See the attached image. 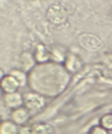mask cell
Listing matches in <instances>:
<instances>
[{"label": "cell", "instance_id": "6da1fadb", "mask_svg": "<svg viewBox=\"0 0 112 134\" xmlns=\"http://www.w3.org/2000/svg\"><path fill=\"white\" fill-rule=\"evenodd\" d=\"M46 105V99L42 94L37 92H27L24 94V106L31 113H38Z\"/></svg>", "mask_w": 112, "mask_h": 134}, {"label": "cell", "instance_id": "7a4b0ae2", "mask_svg": "<svg viewBox=\"0 0 112 134\" xmlns=\"http://www.w3.org/2000/svg\"><path fill=\"white\" fill-rule=\"evenodd\" d=\"M78 42L79 45L86 51L96 52L102 49L103 47V40L98 37V35L93 34V33H82L78 37Z\"/></svg>", "mask_w": 112, "mask_h": 134}, {"label": "cell", "instance_id": "3957f363", "mask_svg": "<svg viewBox=\"0 0 112 134\" xmlns=\"http://www.w3.org/2000/svg\"><path fill=\"white\" fill-rule=\"evenodd\" d=\"M46 16L50 23L54 25H61L64 24L68 18V12L64 6L59 4L51 5L46 12Z\"/></svg>", "mask_w": 112, "mask_h": 134}, {"label": "cell", "instance_id": "277c9868", "mask_svg": "<svg viewBox=\"0 0 112 134\" xmlns=\"http://www.w3.org/2000/svg\"><path fill=\"white\" fill-rule=\"evenodd\" d=\"M30 118H31V112L25 106L12 109V112H11V120L14 121L19 126L25 125L30 120Z\"/></svg>", "mask_w": 112, "mask_h": 134}, {"label": "cell", "instance_id": "5b68a950", "mask_svg": "<svg viewBox=\"0 0 112 134\" xmlns=\"http://www.w3.org/2000/svg\"><path fill=\"white\" fill-rule=\"evenodd\" d=\"M4 102L11 109H15L24 106V94L19 92L6 93L4 94Z\"/></svg>", "mask_w": 112, "mask_h": 134}, {"label": "cell", "instance_id": "8992f818", "mask_svg": "<svg viewBox=\"0 0 112 134\" xmlns=\"http://www.w3.org/2000/svg\"><path fill=\"white\" fill-rule=\"evenodd\" d=\"M0 86H1L2 92L6 94V93H14L18 92V90L20 88V85L17 81V79L14 76H12L11 74H6L1 78L0 81Z\"/></svg>", "mask_w": 112, "mask_h": 134}, {"label": "cell", "instance_id": "52a82bcc", "mask_svg": "<svg viewBox=\"0 0 112 134\" xmlns=\"http://www.w3.org/2000/svg\"><path fill=\"white\" fill-rule=\"evenodd\" d=\"M83 66V60L76 53H68L66 57V60L64 63V67L68 71V73H76Z\"/></svg>", "mask_w": 112, "mask_h": 134}, {"label": "cell", "instance_id": "ba28073f", "mask_svg": "<svg viewBox=\"0 0 112 134\" xmlns=\"http://www.w3.org/2000/svg\"><path fill=\"white\" fill-rule=\"evenodd\" d=\"M35 64H37V61H35L34 55L30 52H23L19 57V66H20L19 68L25 71L26 73L32 71L34 68Z\"/></svg>", "mask_w": 112, "mask_h": 134}, {"label": "cell", "instance_id": "9c48e42d", "mask_svg": "<svg viewBox=\"0 0 112 134\" xmlns=\"http://www.w3.org/2000/svg\"><path fill=\"white\" fill-rule=\"evenodd\" d=\"M37 64H46L51 60V49H49L45 45L39 44L33 53Z\"/></svg>", "mask_w": 112, "mask_h": 134}, {"label": "cell", "instance_id": "30bf717a", "mask_svg": "<svg viewBox=\"0 0 112 134\" xmlns=\"http://www.w3.org/2000/svg\"><path fill=\"white\" fill-rule=\"evenodd\" d=\"M68 52L61 45H56L51 48V61L56 64H64Z\"/></svg>", "mask_w": 112, "mask_h": 134}, {"label": "cell", "instance_id": "8fae6325", "mask_svg": "<svg viewBox=\"0 0 112 134\" xmlns=\"http://www.w3.org/2000/svg\"><path fill=\"white\" fill-rule=\"evenodd\" d=\"M28 134H54V131L49 124L37 122L30 127Z\"/></svg>", "mask_w": 112, "mask_h": 134}, {"label": "cell", "instance_id": "7c38bea8", "mask_svg": "<svg viewBox=\"0 0 112 134\" xmlns=\"http://www.w3.org/2000/svg\"><path fill=\"white\" fill-rule=\"evenodd\" d=\"M19 125L12 120H5L0 124V134H18Z\"/></svg>", "mask_w": 112, "mask_h": 134}, {"label": "cell", "instance_id": "4fadbf2b", "mask_svg": "<svg viewBox=\"0 0 112 134\" xmlns=\"http://www.w3.org/2000/svg\"><path fill=\"white\" fill-rule=\"evenodd\" d=\"M8 74H11L12 76H14V78L17 79V81L19 82L20 87H25V86L27 85L28 75L25 71H23V69H20V68H13V69H11V72H9Z\"/></svg>", "mask_w": 112, "mask_h": 134}, {"label": "cell", "instance_id": "5bb4252c", "mask_svg": "<svg viewBox=\"0 0 112 134\" xmlns=\"http://www.w3.org/2000/svg\"><path fill=\"white\" fill-rule=\"evenodd\" d=\"M99 125L102 127H104L106 131L111 132L112 131V113L104 114L103 116H100V120H99Z\"/></svg>", "mask_w": 112, "mask_h": 134}, {"label": "cell", "instance_id": "9a60e30c", "mask_svg": "<svg viewBox=\"0 0 112 134\" xmlns=\"http://www.w3.org/2000/svg\"><path fill=\"white\" fill-rule=\"evenodd\" d=\"M89 134H109V131H106L104 127L98 125V126H93V127L90 130Z\"/></svg>", "mask_w": 112, "mask_h": 134}, {"label": "cell", "instance_id": "2e32d148", "mask_svg": "<svg viewBox=\"0 0 112 134\" xmlns=\"http://www.w3.org/2000/svg\"><path fill=\"white\" fill-rule=\"evenodd\" d=\"M103 63L108 68H110L112 71V53H108L104 55L103 58Z\"/></svg>", "mask_w": 112, "mask_h": 134}]
</instances>
